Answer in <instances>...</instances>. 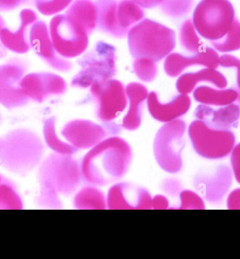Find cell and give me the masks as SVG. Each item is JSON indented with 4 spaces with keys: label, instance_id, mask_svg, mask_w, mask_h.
I'll list each match as a JSON object with an SVG mask.
<instances>
[{
    "label": "cell",
    "instance_id": "obj_9",
    "mask_svg": "<svg viewBox=\"0 0 240 259\" xmlns=\"http://www.w3.org/2000/svg\"><path fill=\"white\" fill-rule=\"evenodd\" d=\"M233 177L230 167L220 163L197 172L193 178V186L204 200L218 206L230 191Z\"/></svg>",
    "mask_w": 240,
    "mask_h": 259
},
{
    "label": "cell",
    "instance_id": "obj_16",
    "mask_svg": "<svg viewBox=\"0 0 240 259\" xmlns=\"http://www.w3.org/2000/svg\"><path fill=\"white\" fill-rule=\"evenodd\" d=\"M148 111L154 119L162 123H168L186 114L191 107L189 95L180 94L167 103H162L155 91L151 92L147 98Z\"/></svg>",
    "mask_w": 240,
    "mask_h": 259
},
{
    "label": "cell",
    "instance_id": "obj_23",
    "mask_svg": "<svg viewBox=\"0 0 240 259\" xmlns=\"http://www.w3.org/2000/svg\"><path fill=\"white\" fill-rule=\"evenodd\" d=\"M237 88L215 89L207 85H201L193 91V97L198 103L214 107H225L237 101Z\"/></svg>",
    "mask_w": 240,
    "mask_h": 259
},
{
    "label": "cell",
    "instance_id": "obj_29",
    "mask_svg": "<svg viewBox=\"0 0 240 259\" xmlns=\"http://www.w3.org/2000/svg\"><path fill=\"white\" fill-rule=\"evenodd\" d=\"M55 118L52 117L46 120L44 124V135H45L46 142L58 154L73 155L78 152V149L75 148L71 144L59 139L55 133Z\"/></svg>",
    "mask_w": 240,
    "mask_h": 259
},
{
    "label": "cell",
    "instance_id": "obj_26",
    "mask_svg": "<svg viewBox=\"0 0 240 259\" xmlns=\"http://www.w3.org/2000/svg\"><path fill=\"white\" fill-rule=\"evenodd\" d=\"M146 12L133 0H117V19L122 29L128 32L130 28L145 19Z\"/></svg>",
    "mask_w": 240,
    "mask_h": 259
},
{
    "label": "cell",
    "instance_id": "obj_12",
    "mask_svg": "<svg viewBox=\"0 0 240 259\" xmlns=\"http://www.w3.org/2000/svg\"><path fill=\"white\" fill-rule=\"evenodd\" d=\"M29 41L30 48H33L35 53L53 69L61 72L71 71L73 64L64 57L58 56L55 52L50 37L49 28L44 21H37L32 25Z\"/></svg>",
    "mask_w": 240,
    "mask_h": 259
},
{
    "label": "cell",
    "instance_id": "obj_13",
    "mask_svg": "<svg viewBox=\"0 0 240 259\" xmlns=\"http://www.w3.org/2000/svg\"><path fill=\"white\" fill-rule=\"evenodd\" d=\"M62 136L67 143L79 149H91L106 138L105 127L89 120H71L62 130Z\"/></svg>",
    "mask_w": 240,
    "mask_h": 259
},
{
    "label": "cell",
    "instance_id": "obj_3",
    "mask_svg": "<svg viewBox=\"0 0 240 259\" xmlns=\"http://www.w3.org/2000/svg\"><path fill=\"white\" fill-rule=\"evenodd\" d=\"M116 60V48L104 41H98L77 61L81 70L72 80L71 86L85 89L94 82L112 79L117 73Z\"/></svg>",
    "mask_w": 240,
    "mask_h": 259
},
{
    "label": "cell",
    "instance_id": "obj_22",
    "mask_svg": "<svg viewBox=\"0 0 240 259\" xmlns=\"http://www.w3.org/2000/svg\"><path fill=\"white\" fill-rule=\"evenodd\" d=\"M65 14L80 23L89 35L97 28V7L92 0H75Z\"/></svg>",
    "mask_w": 240,
    "mask_h": 259
},
{
    "label": "cell",
    "instance_id": "obj_15",
    "mask_svg": "<svg viewBox=\"0 0 240 259\" xmlns=\"http://www.w3.org/2000/svg\"><path fill=\"white\" fill-rule=\"evenodd\" d=\"M219 57L217 51L214 48L206 46L201 51L191 57H186L179 53H171L164 60V69L166 75L171 78L178 76L190 66L198 65L216 69L219 66Z\"/></svg>",
    "mask_w": 240,
    "mask_h": 259
},
{
    "label": "cell",
    "instance_id": "obj_6",
    "mask_svg": "<svg viewBox=\"0 0 240 259\" xmlns=\"http://www.w3.org/2000/svg\"><path fill=\"white\" fill-rule=\"evenodd\" d=\"M188 132L195 152L204 159H224L230 155L235 145L236 138L232 131L213 128L202 120L192 122Z\"/></svg>",
    "mask_w": 240,
    "mask_h": 259
},
{
    "label": "cell",
    "instance_id": "obj_21",
    "mask_svg": "<svg viewBox=\"0 0 240 259\" xmlns=\"http://www.w3.org/2000/svg\"><path fill=\"white\" fill-rule=\"evenodd\" d=\"M98 12L97 28L116 38H124L128 32L122 29L117 23V0H95Z\"/></svg>",
    "mask_w": 240,
    "mask_h": 259
},
{
    "label": "cell",
    "instance_id": "obj_37",
    "mask_svg": "<svg viewBox=\"0 0 240 259\" xmlns=\"http://www.w3.org/2000/svg\"><path fill=\"white\" fill-rule=\"evenodd\" d=\"M227 208L229 210H240V188L235 189L228 194Z\"/></svg>",
    "mask_w": 240,
    "mask_h": 259
},
{
    "label": "cell",
    "instance_id": "obj_24",
    "mask_svg": "<svg viewBox=\"0 0 240 259\" xmlns=\"http://www.w3.org/2000/svg\"><path fill=\"white\" fill-rule=\"evenodd\" d=\"M73 206L81 210L106 209L107 197L97 186L89 185L77 192L73 199Z\"/></svg>",
    "mask_w": 240,
    "mask_h": 259
},
{
    "label": "cell",
    "instance_id": "obj_5",
    "mask_svg": "<svg viewBox=\"0 0 240 259\" xmlns=\"http://www.w3.org/2000/svg\"><path fill=\"white\" fill-rule=\"evenodd\" d=\"M186 131V122L179 118L164 123L156 133L154 157L159 166L168 174H178L184 166L182 153Z\"/></svg>",
    "mask_w": 240,
    "mask_h": 259
},
{
    "label": "cell",
    "instance_id": "obj_40",
    "mask_svg": "<svg viewBox=\"0 0 240 259\" xmlns=\"http://www.w3.org/2000/svg\"><path fill=\"white\" fill-rule=\"evenodd\" d=\"M143 9H153L159 7L163 0H133Z\"/></svg>",
    "mask_w": 240,
    "mask_h": 259
},
{
    "label": "cell",
    "instance_id": "obj_8",
    "mask_svg": "<svg viewBox=\"0 0 240 259\" xmlns=\"http://www.w3.org/2000/svg\"><path fill=\"white\" fill-rule=\"evenodd\" d=\"M90 94L96 102V116L104 123L114 121L128 105L125 86L116 79L94 82Z\"/></svg>",
    "mask_w": 240,
    "mask_h": 259
},
{
    "label": "cell",
    "instance_id": "obj_28",
    "mask_svg": "<svg viewBox=\"0 0 240 259\" xmlns=\"http://www.w3.org/2000/svg\"><path fill=\"white\" fill-rule=\"evenodd\" d=\"M216 51L227 53L240 50V22L235 19L229 31L222 38L210 42Z\"/></svg>",
    "mask_w": 240,
    "mask_h": 259
},
{
    "label": "cell",
    "instance_id": "obj_41",
    "mask_svg": "<svg viewBox=\"0 0 240 259\" xmlns=\"http://www.w3.org/2000/svg\"><path fill=\"white\" fill-rule=\"evenodd\" d=\"M5 21H4L3 18L1 16H0V31H1V30L3 29V28H5Z\"/></svg>",
    "mask_w": 240,
    "mask_h": 259
},
{
    "label": "cell",
    "instance_id": "obj_38",
    "mask_svg": "<svg viewBox=\"0 0 240 259\" xmlns=\"http://www.w3.org/2000/svg\"><path fill=\"white\" fill-rule=\"evenodd\" d=\"M28 0H0V12H10L15 10Z\"/></svg>",
    "mask_w": 240,
    "mask_h": 259
},
{
    "label": "cell",
    "instance_id": "obj_19",
    "mask_svg": "<svg viewBox=\"0 0 240 259\" xmlns=\"http://www.w3.org/2000/svg\"><path fill=\"white\" fill-rule=\"evenodd\" d=\"M125 90L130 106L123 118L122 126L127 131H134L139 128L142 123L143 105L149 93L146 86L139 82H131Z\"/></svg>",
    "mask_w": 240,
    "mask_h": 259
},
{
    "label": "cell",
    "instance_id": "obj_35",
    "mask_svg": "<svg viewBox=\"0 0 240 259\" xmlns=\"http://www.w3.org/2000/svg\"><path fill=\"white\" fill-rule=\"evenodd\" d=\"M219 66L224 68H236L237 88L240 89V59L233 55L225 54L219 57Z\"/></svg>",
    "mask_w": 240,
    "mask_h": 259
},
{
    "label": "cell",
    "instance_id": "obj_1",
    "mask_svg": "<svg viewBox=\"0 0 240 259\" xmlns=\"http://www.w3.org/2000/svg\"><path fill=\"white\" fill-rule=\"evenodd\" d=\"M133 160L130 144L120 137L105 138L85 154L82 160V178L94 186H105L125 177Z\"/></svg>",
    "mask_w": 240,
    "mask_h": 259
},
{
    "label": "cell",
    "instance_id": "obj_17",
    "mask_svg": "<svg viewBox=\"0 0 240 259\" xmlns=\"http://www.w3.org/2000/svg\"><path fill=\"white\" fill-rule=\"evenodd\" d=\"M194 115L197 120L205 122L213 128L230 131L239 123L240 107L234 102L216 110L211 106L200 104L195 109Z\"/></svg>",
    "mask_w": 240,
    "mask_h": 259
},
{
    "label": "cell",
    "instance_id": "obj_4",
    "mask_svg": "<svg viewBox=\"0 0 240 259\" xmlns=\"http://www.w3.org/2000/svg\"><path fill=\"white\" fill-rule=\"evenodd\" d=\"M235 19L229 0H202L195 7L192 21L199 35L211 42L222 38Z\"/></svg>",
    "mask_w": 240,
    "mask_h": 259
},
{
    "label": "cell",
    "instance_id": "obj_10",
    "mask_svg": "<svg viewBox=\"0 0 240 259\" xmlns=\"http://www.w3.org/2000/svg\"><path fill=\"white\" fill-rule=\"evenodd\" d=\"M44 169L49 187L65 195L74 193L83 179L81 165L73 155H53L46 162Z\"/></svg>",
    "mask_w": 240,
    "mask_h": 259
},
{
    "label": "cell",
    "instance_id": "obj_27",
    "mask_svg": "<svg viewBox=\"0 0 240 259\" xmlns=\"http://www.w3.org/2000/svg\"><path fill=\"white\" fill-rule=\"evenodd\" d=\"M178 38L182 48L190 53H198L205 47L199 37L192 19H186L181 25Z\"/></svg>",
    "mask_w": 240,
    "mask_h": 259
},
{
    "label": "cell",
    "instance_id": "obj_11",
    "mask_svg": "<svg viewBox=\"0 0 240 259\" xmlns=\"http://www.w3.org/2000/svg\"><path fill=\"white\" fill-rule=\"evenodd\" d=\"M107 208L114 210L151 209L152 197L147 189L128 182L112 185L106 195Z\"/></svg>",
    "mask_w": 240,
    "mask_h": 259
},
{
    "label": "cell",
    "instance_id": "obj_39",
    "mask_svg": "<svg viewBox=\"0 0 240 259\" xmlns=\"http://www.w3.org/2000/svg\"><path fill=\"white\" fill-rule=\"evenodd\" d=\"M169 207V201L166 196L157 194L152 199V208L155 210L167 209Z\"/></svg>",
    "mask_w": 240,
    "mask_h": 259
},
{
    "label": "cell",
    "instance_id": "obj_32",
    "mask_svg": "<svg viewBox=\"0 0 240 259\" xmlns=\"http://www.w3.org/2000/svg\"><path fill=\"white\" fill-rule=\"evenodd\" d=\"M180 205L174 209L188 210L205 209V203L203 198L198 192L190 190H182L179 194Z\"/></svg>",
    "mask_w": 240,
    "mask_h": 259
},
{
    "label": "cell",
    "instance_id": "obj_31",
    "mask_svg": "<svg viewBox=\"0 0 240 259\" xmlns=\"http://www.w3.org/2000/svg\"><path fill=\"white\" fill-rule=\"evenodd\" d=\"M133 68L138 78L145 82H153L158 73L157 65L151 59H135L133 63Z\"/></svg>",
    "mask_w": 240,
    "mask_h": 259
},
{
    "label": "cell",
    "instance_id": "obj_42",
    "mask_svg": "<svg viewBox=\"0 0 240 259\" xmlns=\"http://www.w3.org/2000/svg\"><path fill=\"white\" fill-rule=\"evenodd\" d=\"M237 92H238V97H237V101H236V102H237V103H236V104H237L238 105H239V107H240V89H239V88H237Z\"/></svg>",
    "mask_w": 240,
    "mask_h": 259
},
{
    "label": "cell",
    "instance_id": "obj_14",
    "mask_svg": "<svg viewBox=\"0 0 240 259\" xmlns=\"http://www.w3.org/2000/svg\"><path fill=\"white\" fill-rule=\"evenodd\" d=\"M24 94L42 102L49 95H64L67 83L60 75L52 73H34L23 76L20 82Z\"/></svg>",
    "mask_w": 240,
    "mask_h": 259
},
{
    "label": "cell",
    "instance_id": "obj_25",
    "mask_svg": "<svg viewBox=\"0 0 240 259\" xmlns=\"http://www.w3.org/2000/svg\"><path fill=\"white\" fill-rule=\"evenodd\" d=\"M25 69L19 63H9L0 66V95L5 92L24 94L20 82L24 76Z\"/></svg>",
    "mask_w": 240,
    "mask_h": 259
},
{
    "label": "cell",
    "instance_id": "obj_20",
    "mask_svg": "<svg viewBox=\"0 0 240 259\" xmlns=\"http://www.w3.org/2000/svg\"><path fill=\"white\" fill-rule=\"evenodd\" d=\"M209 82L218 89H224L227 86L225 75L215 68H205L195 73H186L178 78L175 83L180 94L189 95L194 91L200 82Z\"/></svg>",
    "mask_w": 240,
    "mask_h": 259
},
{
    "label": "cell",
    "instance_id": "obj_7",
    "mask_svg": "<svg viewBox=\"0 0 240 259\" xmlns=\"http://www.w3.org/2000/svg\"><path fill=\"white\" fill-rule=\"evenodd\" d=\"M49 30L55 52L64 58L79 57L89 46V35L85 28L66 14L53 16Z\"/></svg>",
    "mask_w": 240,
    "mask_h": 259
},
{
    "label": "cell",
    "instance_id": "obj_30",
    "mask_svg": "<svg viewBox=\"0 0 240 259\" xmlns=\"http://www.w3.org/2000/svg\"><path fill=\"white\" fill-rule=\"evenodd\" d=\"M194 5L195 0H163L159 7L164 15L178 19L191 13Z\"/></svg>",
    "mask_w": 240,
    "mask_h": 259
},
{
    "label": "cell",
    "instance_id": "obj_36",
    "mask_svg": "<svg viewBox=\"0 0 240 259\" xmlns=\"http://www.w3.org/2000/svg\"><path fill=\"white\" fill-rule=\"evenodd\" d=\"M230 164L234 178L240 185V143L234 145L231 151Z\"/></svg>",
    "mask_w": 240,
    "mask_h": 259
},
{
    "label": "cell",
    "instance_id": "obj_33",
    "mask_svg": "<svg viewBox=\"0 0 240 259\" xmlns=\"http://www.w3.org/2000/svg\"><path fill=\"white\" fill-rule=\"evenodd\" d=\"M73 0H34L37 10L44 16L60 13L73 3Z\"/></svg>",
    "mask_w": 240,
    "mask_h": 259
},
{
    "label": "cell",
    "instance_id": "obj_18",
    "mask_svg": "<svg viewBox=\"0 0 240 259\" xmlns=\"http://www.w3.org/2000/svg\"><path fill=\"white\" fill-rule=\"evenodd\" d=\"M20 25L17 31L12 32L7 28L0 31V40L5 48L15 53L23 54L29 51L30 44L29 37H27V29L38 19L35 11L24 9L20 12Z\"/></svg>",
    "mask_w": 240,
    "mask_h": 259
},
{
    "label": "cell",
    "instance_id": "obj_34",
    "mask_svg": "<svg viewBox=\"0 0 240 259\" xmlns=\"http://www.w3.org/2000/svg\"><path fill=\"white\" fill-rule=\"evenodd\" d=\"M162 190L170 197H177L182 192V183L175 178H166L162 183Z\"/></svg>",
    "mask_w": 240,
    "mask_h": 259
},
{
    "label": "cell",
    "instance_id": "obj_2",
    "mask_svg": "<svg viewBox=\"0 0 240 259\" xmlns=\"http://www.w3.org/2000/svg\"><path fill=\"white\" fill-rule=\"evenodd\" d=\"M129 50L134 59L148 58L160 62L176 46L175 32L162 23L144 19L127 33Z\"/></svg>",
    "mask_w": 240,
    "mask_h": 259
}]
</instances>
